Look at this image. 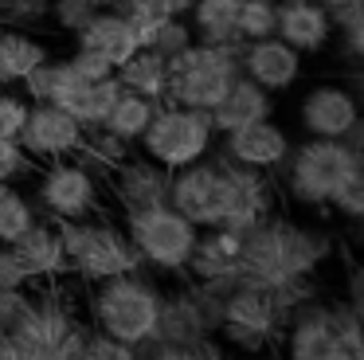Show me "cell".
<instances>
[{
	"label": "cell",
	"instance_id": "1",
	"mask_svg": "<svg viewBox=\"0 0 364 360\" xmlns=\"http://www.w3.org/2000/svg\"><path fill=\"white\" fill-rule=\"evenodd\" d=\"M333 255V235L314 223L267 216L239 239V286H290V282H309Z\"/></svg>",
	"mask_w": 364,
	"mask_h": 360
},
{
	"label": "cell",
	"instance_id": "2",
	"mask_svg": "<svg viewBox=\"0 0 364 360\" xmlns=\"http://www.w3.org/2000/svg\"><path fill=\"white\" fill-rule=\"evenodd\" d=\"M314 297L309 282H290V286H235L223 297V321H220V341L231 344L235 352H267L282 337L286 317L301 302Z\"/></svg>",
	"mask_w": 364,
	"mask_h": 360
},
{
	"label": "cell",
	"instance_id": "3",
	"mask_svg": "<svg viewBox=\"0 0 364 360\" xmlns=\"http://www.w3.org/2000/svg\"><path fill=\"white\" fill-rule=\"evenodd\" d=\"M161 302L165 290L149 278V270L118 274V278H102L90 286L87 309H90V329L114 337L134 349H149L153 333H157Z\"/></svg>",
	"mask_w": 364,
	"mask_h": 360
},
{
	"label": "cell",
	"instance_id": "4",
	"mask_svg": "<svg viewBox=\"0 0 364 360\" xmlns=\"http://www.w3.org/2000/svg\"><path fill=\"white\" fill-rule=\"evenodd\" d=\"M286 360H364L360 313L348 302H301L278 337Z\"/></svg>",
	"mask_w": 364,
	"mask_h": 360
},
{
	"label": "cell",
	"instance_id": "5",
	"mask_svg": "<svg viewBox=\"0 0 364 360\" xmlns=\"http://www.w3.org/2000/svg\"><path fill=\"white\" fill-rule=\"evenodd\" d=\"M364 169V153H356L348 141L309 137L290 149L282 164V188L298 208H329L333 192L353 172Z\"/></svg>",
	"mask_w": 364,
	"mask_h": 360
},
{
	"label": "cell",
	"instance_id": "6",
	"mask_svg": "<svg viewBox=\"0 0 364 360\" xmlns=\"http://www.w3.org/2000/svg\"><path fill=\"white\" fill-rule=\"evenodd\" d=\"M59 239H63V255H67V274L82 278L87 286H95L102 278H118V274L145 270L129 235L114 219L90 216L59 223Z\"/></svg>",
	"mask_w": 364,
	"mask_h": 360
},
{
	"label": "cell",
	"instance_id": "7",
	"mask_svg": "<svg viewBox=\"0 0 364 360\" xmlns=\"http://www.w3.org/2000/svg\"><path fill=\"white\" fill-rule=\"evenodd\" d=\"M239 55H243V43H188L181 55L168 59L165 102L188 110H212L228 94V86L243 75Z\"/></svg>",
	"mask_w": 364,
	"mask_h": 360
},
{
	"label": "cell",
	"instance_id": "8",
	"mask_svg": "<svg viewBox=\"0 0 364 360\" xmlns=\"http://www.w3.org/2000/svg\"><path fill=\"white\" fill-rule=\"evenodd\" d=\"M122 231L129 235L145 270L168 274V278L188 274V258H192V247H196L200 227H192L176 208L161 203V208H145V211H126Z\"/></svg>",
	"mask_w": 364,
	"mask_h": 360
},
{
	"label": "cell",
	"instance_id": "9",
	"mask_svg": "<svg viewBox=\"0 0 364 360\" xmlns=\"http://www.w3.org/2000/svg\"><path fill=\"white\" fill-rule=\"evenodd\" d=\"M212 149H215V129L208 110H188V106H173V102H161L153 122L145 125L141 141H137V153H145L168 172L204 161Z\"/></svg>",
	"mask_w": 364,
	"mask_h": 360
},
{
	"label": "cell",
	"instance_id": "10",
	"mask_svg": "<svg viewBox=\"0 0 364 360\" xmlns=\"http://www.w3.org/2000/svg\"><path fill=\"white\" fill-rule=\"evenodd\" d=\"M36 208L51 223H71V219H90L106 211V176L87 169L75 157L51 161L36 169Z\"/></svg>",
	"mask_w": 364,
	"mask_h": 360
},
{
	"label": "cell",
	"instance_id": "11",
	"mask_svg": "<svg viewBox=\"0 0 364 360\" xmlns=\"http://www.w3.org/2000/svg\"><path fill=\"white\" fill-rule=\"evenodd\" d=\"M82 333H87V325H82L79 309L67 297V290H59L55 282H43L40 290H32L28 313L12 329V337L24 341L28 349H36L43 360H75Z\"/></svg>",
	"mask_w": 364,
	"mask_h": 360
},
{
	"label": "cell",
	"instance_id": "12",
	"mask_svg": "<svg viewBox=\"0 0 364 360\" xmlns=\"http://www.w3.org/2000/svg\"><path fill=\"white\" fill-rule=\"evenodd\" d=\"M223 297H228L223 290L188 278L181 290L165 294V302H161L153 344H196L215 337L223 321Z\"/></svg>",
	"mask_w": 364,
	"mask_h": 360
},
{
	"label": "cell",
	"instance_id": "13",
	"mask_svg": "<svg viewBox=\"0 0 364 360\" xmlns=\"http://www.w3.org/2000/svg\"><path fill=\"white\" fill-rule=\"evenodd\" d=\"M228 172H223L215 149L196 164H184L173 172V184H168V208H176L192 227H220L228 216Z\"/></svg>",
	"mask_w": 364,
	"mask_h": 360
},
{
	"label": "cell",
	"instance_id": "14",
	"mask_svg": "<svg viewBox=\"0 0 364 360\" xmlns=\"http://www.w3.org/2000/svg\"><path fill=\"white\" fill-rule=\"evenodd\" d=\"M82 125L67 114L63 106H51V102H32L28 106V117L20 125L16 145L24 149V157L32 164H51L63 161V157H75L82 145Z\"/></svg>",
	"mask_w": 364,
	"mask_h": 360
},
{
	"label": "cell",
	"instance_id": "15",
	"mask_svg": "<svg viewBox=\"0 0 364 360\" xmlns=\"http://www.w3.org/2000/svg\"><path fill=\"white\" fill-rule=\"evenodd\" d=\"M228 172V188H231V200H228V216H223L220 227L235 235H247L255 223H262L267 216L278 211V184L270 172H259V169H247V164H235L228 161L223 153H215Z\"/></svg>",
	"mask_w": 364,
	"mask_h": 360
},
{
	"label": "cell",
	"instance_id": "16",
	"mask_svg": "<svg viewBox=\"0 0 364 360\" xmlns=\"http://www.w3.org/2000/svg\"><path fill=\"white\" fill-rule=\"evenodd\" d=\"M168 184H173V172L161 169L157 161H149L145 153H129L126 161H118L106 172V188L118 200L122 216L168 203Z\"/></svg>",
	"mask_w": 364,
	"mask_h": 360
},
{
	"label": "cell",
	"instance_id": "17",
	"mask_svg": "<svg viewBox=\"0 0 364 360\" xmlns=\"http://www.w3.org/2000/svg\"><path fill=\"white\" fill-rule=\"evenodd\" d=\"M294 141L274 117H262V122H251V125H239V129L223 133V145L215 153H223L228 161L235 164H247V169H259V172H282L286 157H290Z\"/></svg>",
	"mask_w": 364,
	"mask_h": 360
},
{
	"label": "cell",
	"instance_id": "18",
	"mask_svg": "<svg viewBox=\"0 0 364 360\" xmlns=\"http://www.w3.org/2000/svg\"><path fill=\"white\" fill-rule=\"evenodd\" d=\"M298 122L309 137H325V141H341L353 125H360V106L356 94L348 86L337 83H317L301 94L298 102Z\"/></svg>",
	"mask_w": 364,
	"mask_h": 360
},
{
	"label": "cell",
	"instance_id": "19",
	"mask_svg": "<svg viewBox=\"0 0 364 360\" xmlns=\"http://www.w3.org/2000/svg\"><path fill=\"white\" fill-rule=\"evenodd\" d=\"M239 239L243 235L228 231V227H204L196 235V247L188 258V278L204 282L215 290H235L239 286Z\"/></svg>",
	"mask_w": 364,
	"mask_h": 360
},
{
	"label": "cell",
	"instance_id": "20",
	"mask_svg": "<svg viewBox=\"0 0 364 360\" xmlns=\"http://www.w3.org/2000/svg\"><path fill=\"white\" fill-rule=\"evenodd\" d=\"M239 70H243V78H251L267 94H282L301 78V55L290 43H282L278 36L251 39V43H243Z\"/></svg>",
	"mask_w": 364,
	"mask_h": 360
},
{
	"label": "cell",
	"instance_id": "21",
	"mask_svg": "<svg viewBox=\"0 0 364 360\" xmlns=\"http://www.w3.org/2000/svg\"><path fill=\"white\" fill-rule=\"evenodd\" d=\"M12 255L20 258V266L28 270L32 286L43 282H59L67 278V255H63V239H59V223L51 219H36L16 243H9Z\"/></svg>",
	"mask_w": 364,
	"mask_h": 360
},
{
	"label": "cell",
	"instance_id": "22",
	"mask_svg": "<svg viewBox=\"0 0 364 360\" xmlns=\"http://www.w3.org/2000/svg\"><path fill=\"white\" fill-rule=\"evenodd\" d=\"M274 36L282 43H290L298 55H314L329 43L333 23L321 0H278V20Z\"/></svg>",
	"mask_w": 364,
	"mask_h": 360
},
{
	"label": "cell",
	"instance_id": "23",
	"mask_svg": "<svg viewBox=\"0 0 364 360\" xmlns=\"http://www.w3.org/2000/svg\"><path fill=\"white\" fill-rule=\"evenodd\" d=\"M75 39H79L82 51L102 55L114 70H118L122 63H126L137 47H141V43H137L134 23H129L126 12H118V8H98V12L90 16L79 31H75Z\"/></svg>",
	"mask_w": 364,
	"mask_h": 360
},
{
	"label": "cell",
	"instance_id": "24",
	"mask_svg": "<svg viewBox=\"0 0 364 360\" xmlns=\"http://www.w3.org/2000/svg\"><path fill=\"white\" fill-rule=\"evenodd\" d=\"M208 117H212L215 137H223V133L239 129V125H251V122H262V117H274V94H267L262 86H255L251 78L239 75L235 83L228 86V94H223V98L208 110Z\"/></svg>",
	"mask_w": 364,
	"mask_h": 360
},
{
	"label": "cell",
	"instance_id": "25",
	"mask_svg": "<svg viewBox=\"0 0 364 360\" xmlns=\"http://www.w3.org/2000/svg\"><path fill=\"white\" fill-rule=\"evenodd\" d=\"M43 59H51L48 43L28 28H4L0 36V86H20Z\"/></svg>",
	"mask_w": 364,
	"mask_h": 360
},
{
	"label": "cell",
	"instance_id": "26",
	"mask_svg": "<svg viewBox=\"0 0 364 360\" xmlns=\"http://www.w3.org/2000/svg\"><path fill=\"white\" fill-rule=\"evenodd\" d=\"M239 0H192L188 28L196 36V43H243L239 39Z\"/></svg>",
	"mask_w": 364,
	"mask_h": 360
},
{
	"label": "cell",
	"instance_id": "27",
	"mask_svg": "<svg viewBox=\"0 0 364 360\" xmlns=\"http://www.w3.org/2000/svg\"><path fill=\"white\" fill-rule=\"evenodd\" d=\"M20 86H24V98H28V102H51V106H67V102L79 94L82 78L71 70V63H67V59H43Z\"/></svg>",
	"mask_w": 364,
	"mask_h": 360
},
{
	"label": "cell",
	"instance_id": "28",
	"mask_svg": "<svg viewBox=\"0 0 364 360\" xmlns=\"http://www.w3.org/2000/svg\"><path fill=\"white\" fill-rule=\"evenodd\" d=\"M118 83L122 90L129 94H141V98H153V102H165V83H168V59H161L157 51L149 47H137L118 70Z\"/></svg>",
	"mask_w": 364,
	"mask_h": 360
},
{
	"label": "cell",
	"instance_id": "29",
	"mask_svg": "<svg viewBox=\"0 0 364 360\" xmlns=\"http://www.w3.org/2000/svg\"><path fill=\"white\" fill-rule=\"evenodd\" d=\"M118 98H122L118 75H106V78H98V83H82L79 94H75L63 110L82 125V129H95V125L106 122V114L114 110V102H118Z\"/></svg>",
	"mask_w": 364,
	"mask_h": 360
},
{
	"label": "cell",
	"instance_id": "30",
	"mask_svg": "<svg viewBox=\"0 0 364 360\" xmlns=\"http://www.w3.org/2000/svg\"><path fill=\"white\" fill-rule=\"evenodd\" d=\"M157 106H161V102L122 90V98L114 102V110L106 114L102 129H110L114 137H122L126 145H137V141H141V133H145V125H149L153 114H157Z\"/></svg>",
	"mask_w": 364,
	"mask_h": 360
},
{
	"label": "cell",
	"instance_id": "31",
	"mask_svg": "<svg viewBox=\"0 0 364 360\" xmlns=\"http://www.w3.org/2000/svg\"><path fill=\"white\" fill-rule=\"evenodd\" d=\"M129 153H134V145H126V141L114 137L110 129L95 125V129L82 133V145H79V153H75V161H82L87 169H95L98 176H106V172H110L118 161H126Z\"/></svg>",
	"mask_w": 364,
	"mask_h": 360
},
{
	"label": "cell",
	"instance_id": "32",
	"mask_svg": "<svg viewBox=\"0 0 364 360\" xmlns=\"http://www.w3.org/2000/svg\"><path fill=\"white\" fill-rule=\"evenodd\" d=\"M36 219H43V216L32 196L20 192L16 184H0V243H16Z\"/></svg>",
	"mask_w": 364,
	"mask_h": 360
},
{
	"label": "cell",
	"instance_id": "33",
	"mask_svg": "<svg viewBox=\"0 0 364 360\" xmlns=\"http://www.w3.org/2000/svg\"><path fill=\"white\" fill-rule=\"evenodd\" d=\"M274 20H278V0H239V39H267L274 36Z\"/></svg>",
	"mask_w": 364,
	"mask_h": 360
},
{
	"label": "cell",
	"instance_id": "34",
	"mask_svg": "<svg viewBox=\"0 0 364 360\" xmlns=\"http://www.w3.org/2000/svg\"><path fill=\"white\" fill-rule=\"evenodd\" d=\"M188 43H196V36H192L188 20H161L157 28H153L149 36V51H157L161 59H173V55H181Z\"/></svg>",
	"mask_w": 364,
	"mask_h": 360
},
{
	"label": "cell",
	"instance_id": "35",
	"mask_svg": "<svg viewBox=\"0 0 364 360\" xmlns=\"http://www.w3.org/2000/svg\"><path fill=\"white\" fill-rule=\"evenodd\" d=\"M329 208L337 211V216L353 219V223L364 216V169H360V172H353V176H348L345 184H341L337 192H333Z\"/></svg>",
	"mask_w": 364,
	"mask_h": 360
},
{
	"label": "cell",
	"instance_id": "36",
	"mask_svg": "<svg viewBox=\"0 0 364 360\" xmlns=\"http://www.w3.org/2000/svg\"><path fill=\"white\" fill-rule=\"evenodd\" d=\"M32 102L16 90H0V141H16Z\"/></svg>",
	"mask_w": 364,
	"mask_h": 360
},
{
	"label": "cell",
	"instance_id": "37",
	"mask_svg": "<svg viewBox=\"0 0 364 360\" xmlns=\"http://www.w3.org/2000/svg\"><path fill=\"white\" fill-rule=\"evenodd\" d=\"M0 12H4L9 28H32V23L48 20L51 0H0Z\"/></svg>",
	"mask_w": 364,
	"mask_h": 360
},
{
	"label": "cell",
	"instance_id": "38",
	"mask_svg": "<svg viewBox=\"0 0 364 360\" xmlns=\"http://www.w3.org/2000/svg\"><path fill=\"white\" fill-rule=\"evenodd\" d=\"M95 12H98V8L82 4V0H51L48 20H55V28H59V31H71V36H75V31H79Z\"/></svg>",
	"mask_w": 364,
	"mask_h": 360
},
{
	"label": "cell",
	"instance_id": "39",
	"mask_svg": "<svg viewBox=\"0 0 364 360\" xmlns=\"http://www.w3.org/2000/svg\"><path fill=\"white\" fill-rule=\"evenodd\" d=\"M32 169L36 164L24 157V149H20L16 141H0V184H16V180H24Z\"/></svg>",
	"mask_w": 364,
	"mask_h": 360
},
{
	"label": "cell",
	"instance_id": "40",
	"mask_svg": "<svg viewBox=\"0 0 364 360\" xmlns=\"http://www.w3.org/2000/svg\"><path fill=\"white\" fill-rule=\"evenodd\" d=\"M32 302V286L28 290H0V333H12L20 325V317L28 313Z\"/></svg>",
	"mask_w": 364,
	"mask_h": 360
},
{
	"label": "cell",
	"instance_id": "41",
	"mask_svg": "<svg viewBox=\"0 0 364 360\" xmlns=\"http://www.w3.org/2000/svg\"><path fill=\"white\" fill-rule=\"evenodd\" d=\"M67 63H71V70L82 78V83H98V78L114 75V67L102 59V55H95V51H82V47H75V55H71Z\"/></svg>",
	"mask_w": 364,
	"mask_h": 360
},
{
	"label": "cell",
	"instance_id": "42",
	"mask_svg": "<svg viewBox=\"0 0 364 360\" xmlns=\"http://www.w3.org/2000/svg\"><path fill=\"white\" fill-rule=\"evenodd\" d=\"M28 286H32L28 270L20 266V258L12 255L9 243H0V290H28Z\"/></svg>",
	"mask_w": 364,
	"mask_h": 360
},
{
	"label": "cell",
	"instance_id": "43",
	"mask_svg": "<svg viewBox=\"0 0 364 360\" xmlns=\"http://www.w3.org/2000/svg\"><path fill=\"white\" fill-rule=\"evenodd\" d=\"M341 36V51L348 55V59H360L364 55V20L356 23H345V28H333Z\"/></svg>",
	"mask_w": 364,
	"mask_h": 360
},
{
	"label": "cell",
	"instance_id": "44",
	"mask_svg": "<svg viewBox=\"0 0 364 360\" xmlns=\"http://www.w3.org/2000/svg\"><path fill=\"white\" fill-rule=\"evenodd\" d=\"M0 360H43L36 349H28L24 341H16L12 333L0 337Z\"/></svg>",
	"mask_w": 364,
	"mask_h": 360
},
{
	"label": "cell",
	"instance_id": "45",
	"mask_svg": "<svg viewBox=\"0 0 364 360\" xmlns=\"http://www.w3.org/2000/svg\"><path fill=\"white\" fill-rule=\"evenodd\" d=\"M82 4H90V8H118L122 0H82Z\"/></svg>",
	"mask_w": 364,
	"mask_h": 360
},
{
	"label": "cell",
	"instance_id": "46",
	"mask_svg": "<svg viewBox=\"0 0 364 360\" xmlns=\"http://www.w3.org/2000/svg\"><path fill=\"white\" fill-rule=\"evenodd\" d=\"M228 360H267L262 352H239V356H228Z\"/></svg>",
	"mask_w": 364,
	"mask_h": 360
},
{
	"label": "cell",
	"instance_id": "47",
	"mask_svg": "<svg viewBox=\"0 0 364 360\" xmlns=\"http://www.w3.org/2000/svg\"><path fill=\"white\" fill-rule=\"evenodd\" d=\"M325 8H337V4H348V0H321Z\"/></svg>",
	"mask_w": 364,
	"mask_h": 360
},
{
	"label": "cell",
	"instance_id": "48",
	"mask_svg": "<svg viewBox=\"0 0 364 360\" xmlns=\"http://www.w3.org/2000/svg\"><path fill=\"white\" fill-rule=\"evenodd\" d=\"M4 28H9V23H4V12H0V36H4Z\"/></svg>",
	"mask_w": 364,
	"mask_h": 360
},
{
	"label": "cell",
	"instance_id": "49",
	"mask_svg": "<svg viewBox=\"0 0 364 360\" xmlns=\"http://www.w3.org/2000/svg\"><path fill=\"white\" fill-rule=\"evenodd\" d=\"M0 337H4V333H0Z\"/></svg>",
	"mask_w": 364,
	"mask_h": 360
}]
</instances>
